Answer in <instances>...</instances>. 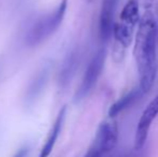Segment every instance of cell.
Instances as JSON below:
<instances>
[{"mask_svg": "<svg viewBox=\"0 0 158 157\" xmlns=\"http://www.w3.org/2000/svg\"><path fill=\"white\" fill-rule=\"evenodd\" d=\"M156 16L155 11L142 12L135 37L133 57L139 73V88L143 95L153 87L157 74Z\"/></svg>", "mask_w": 158, "mask_h": 157, "instance_id": "6da1fadb", "label": "cell"}, {"mask_svg": "<svg viewBox=\"0 0 158 157\" xmlns=\"http://www.w3.org/2000/svg\"><path fill=\"white\" fill-rule=\"evenodd\" d=\"M68 0H61L56 9L50 14L40 19L37 23L29 29L25 37V43L27 46H35L41 44L46 39H48L63 23L66 15Z\"/></svg>", "mask_w": 158, "mask_h": 157, "instance_id": "7a4b0ae2", "label": "cell"}, {"mask_svg": "<svg viewBox=\"0 0 158 157\" xmlns=\"http://www.w3.org/2000/svg\"><path fill=\"white\" fill-rule=\"evenodd\" d=\"M118 140V128L114 119L101 123L98 127L95 140L84 157H102L115 147Z\"/></svg>", "mask_w": 158, "mask_h": 157, "instance_id": "3957f363", "label": "cell"}, {"mask_svg": "<svg viewBox=\"0 0 158 157\" xmlns=\"http://www.w3.org/2000/svg\"><path fill=\"white\" fill-rule=\"evenodd\" d=\"M106 58V51L104 48H101V50L98 51L95 54V56L92 58V60L89 61V64L87 66V69H86L85 74L83 76L81 85L77 90V94H75L74 97L75 101H81L94 88L100 74H101L102 69H103Z\"/></svg>", "mask_w": 158, "mask_h": 157, "instance_id": "277c9868", "label": "cell"}, {"mask_svg": "<svg viewBox=\"0 0 158 157\" xmlns=\"http://www.w3.org/2000/svg\"><path fill=\"white\" fill-rule=\"evenodd\" d=\"M157 115H158V94L146 105L143 113L140 116L139 123H138L137 126V131H135V151H140L141 149H143L144 144L146 142V139H148L150 127Z\"/></svg>", "mask_w": 158, "mask_h": 157, "instance_id": "5b68a950", "label": "cell"}, {"mask_svg": "<svg viewBox=\"0 0 158 157\" xmlns=\"http://www.w3.org/2000/svg\"><path fill=\"white\" fill-rule=\"evenodd\" d=\"M117 2L118 0H102L101 11L99 14V37L103 42H106L112 36Z\"/></svg>", "mask_w": 158, "mask_h": 157, "instance_id": "8992f818", "label": "cell"}, {"mask_svg": "<svg viewBox=\"0 0 158 157\" xmlns=\"http://www.w3.org/2000/svg\"><path fill=\"white\" fill-rule=\"evenodd\" d=\"M48 76H50V67L45 66L35 74V78L31 80V82L28 85L27 92L25 95L26 102L32 103L41 95L48 81Z\"/></svg>", "mask_w": 158, "mask_h": 157, "instance_id": "52a82bcc", "label": "cell"}, {"mask_svg": "<svg viewBox=\"0 0 158 157\" xmlns=\"http://www.w3.org/2000/svg\"><path fill=\"white\" fill-rule=\"evenodd\" d=\"M77 65H79V53L77 50H73L69 53L64 58L61 69L59 72L58 82L61 87H66L71 82L75 71H77Z\"/></svg>", "mask_w": 158, "mask_h": 157, "instance_id": "ba28073f", "label": "cell"}, {"mask_svg": "<svg viewBox=\"0 0 158 157\" xmlns=\"http://www.w3.org/2000/svg\"><path fill=\"white\" fill-rule=\"evenodd\" d=\"M66 113H67V107H63L60 109V111H59L58 115H57L56 121H55L52 129H51L45 144L43 145L41 152H40L39 157H48V155L51 154V152H52L57 139H58L59 134H60V131H61L64 118H66Z\"/></svg>", "mask_w": 158, "mask_h": 157, "instance_id": "9c48e42d", "label": "cell"}, {"mask_svg": "<svg viewBox=\"0 0 158 157\" xmlns=\"http://www.w3.org/2000/svg\"><path fill=\"white\" fill-rule=\"evenodd\" d=\"M141 95H143V93L140 90L139 87L135 88V89L130 90V92L127 93L126 95H124L121 99L115 101V102L111 105V108L109 109V118H114L115 116H117L121 112H123L125 109L130 107L133 102H135Z\"/></svg>", "mask_w": 158, "mask_h": 157, "instance_id": "30bf717a", "label": "cell"}, {"mask_svg": "<svg viewBox=\"0 0 158 157\" xmlns=\"http://www.w3.org/2000/svg\"><path fill=\"white\" fill-rule=\"evenodd\" d=\"M141 19V10L137 0H128L124 6L119 14V21L130 26H135L139 24Z\"/></svg>", "mask_w": 158, "mask_h": 157, "instance_id": "8fae6325", "label": "cell"}, {"mask_svg": "<svg viewBox=\"0 0 158 157\" xmlns=\"http://www.w3.org/2000/svg\"><path fill=\"white\" fill-rule=\"evenodd\" d=\"M137 1L139 3L140 10H142V12H144V11H155V12H157V0H137Z\"/></svg>", "mask_w": 158, "mask_h": 157, "instance_id": "7c38bea8", "label": "cell"}, {"mask_svg": "<svg viewBox=\"0 0 158 157\" xmlns=\"http://www.w3.org/2000/svg\"><path fill=\"white\" fill-rule=\"evenodd\" d=\"M27 154H28V150L26 147H23V149H21L15 154L14 157H27Z\"/></svg>", "mask_w": 158, "mask_h": 157, "instance_id": "4fadbf2b", "label": "cell"}, {"mask_svg": "<svg viewBox=\"0 0 158 157\" xmlns=\"http://www.w3.org/2000/svg\"><path fill=\"white\" fill-rule=\"evenodd\" d=\"M88 1H93V0H88Z\"/></svg>", "mask_w": 158, "mask_h": 157, "instance_id": "5bb4252c", "label": "cell"}]
</instances>
